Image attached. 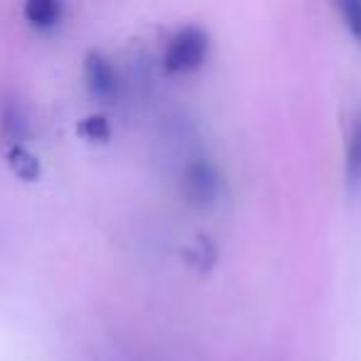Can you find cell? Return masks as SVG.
Instances as JSON below:
<instances>
[{"label": "cell", "mask_w": 361, "mask_h": 361, "mask_svg": "<svg viewBox=\"0 0 361 361\" xmlns=\"http://www.w3.org/2000/svg\"><path fill=\"white\" fill-rule=\"evenodd\" d=\"M208 55V35L198 27H180L173 37H171L169 47H166V67L169 72H193L206 62Z\"/></svg>", "instance_id": "obj_1"}, {"label": "cell", "mask_w": 361, "mask_h": 361, "mask_svg": "<svg viewBox=\"0 0 361 361\" xmlns=\"http://www.w3.org/2000/svg\"><path fill=\"white\" fill-rule=\"evenodd\" d=\"M85 75H87V87L97 99H114L116 97V72L109 65L104 55L99 52H90L85 62Z\"/></svg>", "instance_id": "obj_2"}, {"label": "cell", "mask_w": 361, "mask_h": 361, "mask_svg": "<svg viewBox=\"0 0 361 361\" xmlns=\"http://www.w3.org/2000/svg\"><path fill=\"white\" fill-rule=\"evenodd\" d=\"M25 18L32 27L47 30V27H55L60 23L62 6L55 0H30L25 6Z\"/></svg>", "instance_id": "obj_3"}, {"label": "cell", "mask_w": 361, "mask_h": 361, "mask_svg": "<svg viewBox=\"0 0 361 361\" xmlns=\"http://www.w3.org/2000/svg\"><path fill=\"white\" fill-rule=\"evenodd\" d=\"M8 166L11 171L23 180H37L40 178V161L32 151H27L25 146L16 144L8 151Z\"/></svg>", "instance_id": "obj_4"}, {"label": "cell", "mask_w": 361, "mask_h": 361, "mask_svg": "<svg viewBox=\"0 0 361 361\" xmlns=\"http://www.w3.org/2000/svg\"><path fill=\"white\" fill-rule=\"evenodd\" d=\"M216 173H213L208 166H193L191 171H188V191H191V196L196 198V201H208V198H213V193H216Z\"/></svg>", "instance_id": "obj_5"}, {"label": "cell", "mask_w": 361, "mask_h": 361, "mask_svg": "<svg viewBox=\"0 0 361 361\" xmlns=\"http://www.w3.org/2000/svg\"><path fill=\"white\" fill-rule=\"evenodd\" d=\"M3 119H0V129H3V136H6L8 141H20L25 139L27 134V121L25 116L20 114V109L18 106H6L3 109Z\"/></svg>", "instance_id": "obj_6"}, {"label": "cell", "mask_w": 361, "mask_h": 361, "mask_svg": "<svg viewBox=\"0 0 361 361\" xmlns=\"http://www.w3.org/2000/svg\"><path fill=\"white\" fill-rule=\"evenodd\" d=\"M346 173H349L351 183H359L361 186V121L356 124L354 136H351V146H349V159H346Z\"/></svg>", "instance_id": "obj_7"}, {"label": "cell", "mask_w": 361, "mask_h": 361, "mask_svg": "<svg viewBox=\"0 0 361 361\" xmlns=\"http://www.w3.org/2000/svg\"><path fill=\"white\" fill-rule=\"evenodd\" d=\"M77 131L92 141H106L109 139V124H106L104 116H90V119H85L80 126H77Z\"/></svg>", "instance_id": "obj_8"}, {"label": "cell", "mask_w": 361, "mask_h": 361, "mask_svg": "<svg viewBox=\"0 0 361 361\" xmlns=\"http://www.w3.org/2000/svg\"><path fill=\"white\" fill-rule=\"evenodd\" d=\"M341 16H344V23L349 25L351 35L361 42V3H344L341 6Z\"/></svg>", "instance_id": "obj_9"}]
</instances>
